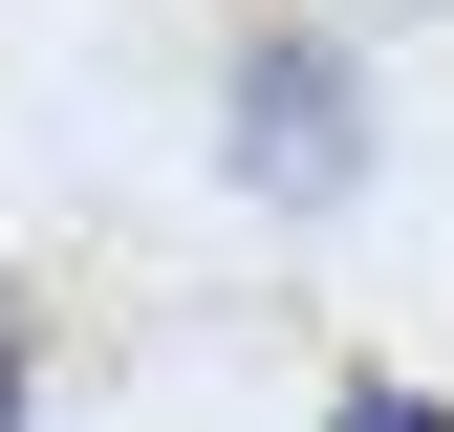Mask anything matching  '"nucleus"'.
<instances>
[{"instance_id":"obj_1","label":"nucleus","mask_w":454,"mask_h":432,"mask_svg":"<svg viewBox=\"0 0 454 432\" xmlns=\"http://www.w3.org/2000/svg\"><path fill=\"white\" fill-rule=\"evenodd\" d=\"M216 130H239L260 195H368V66H347L325 22H260L239 87H216Z\"/></svg>"},{"instance_id":"obj_2","label":"nucleus","mask_w":454,"mask_h":432,"mask_svg":"<svg viewBox=\"0 0 454 432\" xmlns=\"http://www.w3.org/2000/svg\"><path fill=\"white\" fill-rule=\"evenodd\" d=\"M325 432H454V411H433V390H389V367H368V390L325 411Z\"/></svg>"},{"instance_id":"obj_3","label":"nucleus","mask_w":454,"mask_h":432,"mask_svg":"<svg viewBox=\"0 0 454 432\" xmlns=\"http://www.w3.org/2000/svg\"><path fill=\"white\" fill-rule=\"evenodd\" d=\"M0 432H22V324H0Z\"/></svg>"}]
</instances>
